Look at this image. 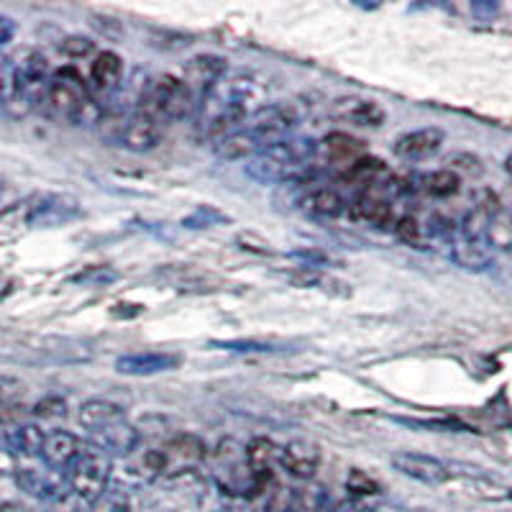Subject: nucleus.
I'll list each match as a JSON object with an SVG mask.
<instances>
[{
	"instance_id": "6e6552de",
	"label": "nucleus",
	"mask_w": 512,
	"mask_h": 512,
	"mask_svg": "<svg viewBox=\"0 0 512 512\" xmlns=\"http://www.w3.org/2000/svg\"><path fill=\"white\" fill-rule=\"evenodd\" d=\"M64 477H67L70 492L77 500L85 502V505H93L113 484V459L98 451V448L88 446L85 454L72 464V469Z\"/></svg>"
},
{
	"instance_id": "473e14b6",
	"label": "nucleus",
	"mask_w": 512,
	"mask_h": 512,
	"mask_svg": "<svg viewBox=\"0 0 512 512\" xmlns=\"http://www.w3.org/2000/svg\"><path fill=\"white\" fill-rule=\"evenodd\" d=\"M88 512H134V505H131L128 489L111 484L93 505H88Z\"/></svg>"
},
{
	"instance_id": "7ed1b4c3",
	"label": "nucleus",
	"mask_w": 512,
	"mask_h": 512,
	"mask_svg": "<svg viewBox=\"0 0 512 512\" xmlns=\"http://www.w3.org/2000/svg\"><path fill=\"white\" fill-rule=\"evenodd\" d=\"M320 144L305 136H290L285 141L267 146L246 162V175L262 185H285V182L303 180L313 169Z\"/></svg>"
},
{
	"instance_id": "423d86ee",
	"label": "nucleus",
	"mask_w": 512,
	"mask_h": 512,
	"mask_svg": "<svg viewBox=\"0 0 512 512\" xmlns=\"http://www.w3.org/2000/svg\"><path fill=\"white\" fill-rule=\"evenodd\" d=\"M134 105L149 113V116L159 118L164 126L182 121L187 116H195V111H198V103H195L192 93L182 82V77L169 75H157L152 80H146Z\"/></svg>"
},
{
	"instance_id": "dca6fc26",
	"label": "nucleus",
	"mask_w": 512,
	"mask_h": 512,
	"mask_svg": "<svg viewBox=\"0 0 512 512\" xmlns=\"http://www.w3.org/2000/svg\"><path fill=\"white\" fill-rule=\"evenodd\" d=\"M85 448H88V443L82 441L80 436L57 428V431H49L47 438H44V448H41L39 459L52 472L67 474L72 469V464L85 454Z\"/></svg>"
},
{
	"instance_id": "0eeeda50",
	"label": "nucleus",
	"mask_w": 512,
	"mask_h": 512,
	"mask_svg": "<svg viewBox=\"0 0 512 512\" xmlns=\"http://www.w3.org/2000/svg\"><path fill=\"white\" fill-rule=\"evenodd\" d=\"M213 482L221 487L223 495L244 500H251V495L264 489L251 469L246 448L236 441H221L213 448Z\"/></svg>"
},
{
	"instance_id": "c756f323",
	"label": "nucleus",
	"mask_w": 512,
	"mask_h": 512,
	"mask_svg": "<svg viewBox=\"0 0 512 512\" xmlns=\"http://www.w3.org/2000/svg\"><path fill=\"white\" fill-rule=\"evenodd\" d=\"M420 190L431 198H454L456 192L461 190V177L456 175L454 169H436L428 175L420 177Z\"/></svg>"
},
{
	"instance_id": "a18cd8bd",
	"label": "nucleus",
	"mask_w": 512,
	"mask_h": 512,
	"mask_svg": "<svg viewBox=\"0 0 512 512\" xmlns=\"http://www.w3.org/2000/svg\"><path fill=\"white\" fill-rule=\"evenodd\" d=\"M502 169H505V175L510 177V180H512V152L507 154V157H505V162H502Z\"/></svg>"
},
{
	"instance_id": "c9c22d12",
	"label": "nucleus",
	"mask_w": 512,
	"mask_h": 512,
	"mask_svg": "<svg viewBox=\"0 0 512 512\" xmlns=\"http://www.w3.org/2000/svg\"><path fill=\"white\" fill-rule=\"evenodd\" d=\"M34 415L36 418H44V420H54V418H64L67 415V402L62 397H44L41 402L34 405Z\"/></svg>"
},
{
	"instance_id": "aec40b11",
	"label": "nucleus",
	"mask_w": 512,
	"mask_h": 512,
	"mask_svg": "<svg viewBox=\"0 0 512 512\" xmlns=\"http://www.w3.org/2000/svg\"><path fill=\"white\" fill-rule=\"evenodd\" d=\"M443 141H446V131L438 126H423L402 134L395 141V154L402 162H423L441 152Z\"/></svg>"
},
{
	"instance_id": "5701e85b",
	"label": "nucleus",
	"mask_w": 512,
	"mask_h": 512,
	"mask_svg": "<svg viewBox=\"0 0 512 512\" xmlns=\"http://www.w3.org/2000/svg\"><path fill=\"white\" fill-rule=\"evenodd\" d=\"M259 152H264L262 144L251 136V131L246 126L236 128V131H231V134H226L223 139H218L213 144V154L221 162H249Z\"/></svg>"
},
{
	"instance_id": "bb28decb",
	"label": "nucleus",
	"mask_w": 512,
	"mask_h": 512,
	"mask_svg": "<svg viewBox=\"0 0 512 512\" xmlns=\"http://www.w3.org/2000/svg\"><path fill=\"white\" fill-rule=\"evenodd\" d=\"M300 208L313 218H336L344 213L346 203L333 187H310L300 198Z\"/></svg>"
},
{
	"instance_id": "7c9ffc66",
	"label": "nucleus",
	"mask_w": 512,
	"mask_h": 512,
	"mask_svg": "<svg viewBox=\"0 0 512 512\" xmlns=\"http://www.w3.org/2000/svg\"><path fill=\"white\" fill-rule=\"evenodd\" d=\"M24 228H31L29 208H26V200H18V203L8 205V208L0 213V241L16 239Z\"/></svg>"
},
{
	"instance_id": "1a4fd4ad",
	"label": "nucleus",
	"mask_w": 512,
	"mask_h": 512,
	"mask_svg": "<svg viewBox=\"0 0 512 512\" xmlns=\"http://www.w3.org/2000/svg\"><path fill=\"white\" fill-rule=\"evenodd\" d=\"M303 116V105L297 103V100H280V103L264 105L262 111H256L244 126L262 144V149H267V146L277 144V141L295 136V128L300 126Z\"/></svg>"
},
{
	"instance_id": "2f4dec72",
	"label": "nucleus",
	"mask_w": 512,
	"mask_h": 512,
	"mask_svg": "<svg viewBox=\"0 0 512 512\" xmlns=\"http://www.w3.org/2000/svg\"><path fill=\"white\" fill-rule=\"evenodd\" d=\"M264 512H308V507H305L303 489L277 487L272 495H269Z\"/></svg>"
},
{
	"instance_id": "72a5a7b5",
	"label": "nucleus",
	"mask_w": 512,
	"mask_h": 512,
	"mask_svg": "<svg viewBox=\"0 0 512 512\" xmlns=\"http://www.w3.org/2000/svg\"><path fill=\"white\" fill-rule=\"evenodd\" d=\"M26 384L11 374H0V413L6 410H16L18 400L24 397Z\"/></svg>"
},
{
	"instance_id": "20e7f679",
	"label": "nucleus",
	"mask_w": 512,
	"mask_h": 512,
	"mask_svg": "<svg viewBox=\"0 0 512 512\" xmlns=\"http://www.w3.org/2000/svg\"><path fill=\"white\" fill-rule=\"evenodd\" d=\"M210 482L195 466L162 474L144 489L139 512H203Z\"/></svg>"
},
{
	"instance_id": "e433bc0d",
	"label": "nucleus",
	"mask_w": 512,
	"mask_h": 512,
	"mask_svg": "<svg viewBox=\"0 0 512 512\" xmlns=\"http://www.w3.org/2000/svg\"><path fill=\"white\" fill-rule=\"evenodd\" d=\"M349 489L351 492H356V495H377V482H374L372 477H367V474L361 472V469H351L349 474Z\"/></svg>"
},
{
	"instance_id": "4c0bfd02",
	"label": "nucleus",
	"mask_w": 512,
	"mask_h": 512,
	"mask_svg": "<svg viewBox=\"0 0 512 512\" xmlns=\"http://www.w3.org/2000/svg\"><path fill=\"white\" fill-rule=\"evenodd\" d=\"M395 233L400 236L405 244H420V223L415 221L413 216H402L397 218Z\"/></svg>"
},
{
	"instance_id": "f3484780",
	"label": "nucleus",
	"mask_w": 512,
	"mask_h": 512,
	"mask_svg": "<svg viewBox=\"0 0 512 512\" xmlns=\"http://www.w3.org/2000/svg\"><path fill=\"white\" fill-rule=\"evenodd\" d=\"M141 443V433L134 423L128 418L118 420V423L105 425L100 431L90 433V446L103 451L105 456L111 459H128L134 454Z\"/></svg>"
},
{
	"instance_id": "f8f14e48",
	"label": "nucleus",
	"mask_w": 512,
	"mask_h": 512,
	"mask_svg": "<svg viewBox=\"0 0 512 512\" xmlns=\"http://www.w3.org/2000/svg\"><path fill=\"white\" fill-rule=\"evenodd\" d=\"M164 131H167V126H164L159 118L149 116V113L141 111V108H136L134 105L131 113L126 116V121H123L121 128H118L116 144H121L123 149H128V152L146 154L162 144Z\"/></svg>"
},
{
	"instance_id": "58836bf2",
	"label": "nucleus",
	"mask_w": 512,
	"mask_h": 512,
	"mask_svg": "<svg viewBox=\"0 0 512 512\" xmlns=\"http://www.w3.org/2000/svg\"><path fill=\"white\" fill-rule=\"evenodd\" d=\"M62 52L70 54V57H88L93 52V41L85 39V36H70V39H64Z\"/></svg>"
},
{
	"instance_id": "37998d69",
	"label": "nucleus",
	"mask_w": 512,
	"mask_h": 512,
	"mask_svg": "<svg viewBox=\"0 0 512 512\" xmlns=\"http://www.w3.org/2000/svg\"><path fill=\"white\" fill-rule=\"evenodd\" d=\"M364 512H408V510H402V507L392 505V502L377 500V502H369V505H364Z\"/></svg>"
},
{
	"instance_id": "cd10ccee",
	"label": "nucleus",
	"mask_w": 512,
	"mask_h": 512,
	"mask_svg": "<svg viewBox=\"0 0 512 512\" xmlns=\"http://www.w3.org/2000/svg\"><path fill=\"white\" fill-rule=\"evenodd\" d=\"M351 213H354L359 221L374 223V226L379 228L397 226V221L392 218V205L384 198H379L377 192H361L359 200H356L354 208H351Z\"/></svg>"
},
{
	"instance_id": "9b49d317",
	"label": "nucleus",
	"mask_w": 512,
	"mask_h": 512,
	"mask_svg": "<svg viewBox=\"0 0 512 512\" xmlns=\"http://www.w3.org/2000/svg\"><path fill=\"white\" fill-rule=\"evenodd\" d=\"M31 228H57L82 216L80 200L64 192H41L26 198Z\"/></svg>"
},
{
	"instance_id": "2eb2a0df",
	"label": "nucleus",
	"mask_w": 512,
	"mask_h": 512,
	"mask_svg": "<svg viewBox=\"0 0 512 512\" xmlns=\"http://www.w3.org/2000/svg\"><path fill=\"white\" fill-rule=\"evenodd\" d=\"M182 356L177 351H131L116 359V372L123 377H157L180 369Z\"/></svg>"
},
{
	"instance_id": "4be33fe9",
	"label": "nucleus",
	"mask_w": 512,
	"mask_h": 512,
	"mask_svg": "<svg viewBox=\"0 0 512 512\" xmlns=\"http://www.w3.org/2000/svg\"><path fill=\"white\" fill-rule=\"evenodd\" d=\"M123 59L116 52H100L90 62V93L95 95H108L111 98L123 82Z\"/></svg>"
},
{
	"instance_id": "de8ad7c7",
	"label": "nucleus",
	"mask_w": 512,
	"mask_h": 512,
	"mask_svg": "<svg viewBox=\"0 0 512 512\" xmlns=\"http://www.w3.org/2000/svg\"><path fill=\"white\" fill-rule=\"evenodd\" d=\"M0 195H3V182H0Z\"/></svg>"
},
{
	"instance_id": "39448f33",
	"label": "nucleus",
	"mask_w": 512,
	"mask_h": 512,
	"mask_svg": "<svg viewBox=\"0 0 512 512\" xmlns=\"http://www.w3.org/2000/svg\"><path fill=\"white\" fill-rule=\"evenodd\" d=\"M41 105L47 108L52 118L80 123V126H100L105 113L103 105L90 93L88 82L82 80L80 72L72 67H62L54 72Z\"/></svg>"
},
{
	"instance_id": "79ce46f5",
	"label": "nucleus",
	"mask_w": 512,
	"mask_h": 512,
	"mask_svg": "<svg viewBox=\"0 0 512 512\" xmlns=\"http://www.w3.org/2000/svg\"><path fill=\"white\" fill-rule=\"evenodd\" d=\"M13 36H16V24H13V18H8L0 13V47L11 44Z\"/></svg>"
},
{
	"instance_id": "412c9836",
	"label": "nucleus",
	"mask_w": 512,
	"mask_h": 512,
	"mask_svg": "<svg viewBox=\"0 0 512 512\" xmlns=\"http://www.w3.org/2000/svg\"><path fill=\"white\" fill-rule=\"evenodd\" d=\"M333 116L338 121L354 123V126L361 128H379L384 123V118H387V113H384V108L377 100L349 95V98H338L333 103Z\"/></svg>"
},
{
	"instance_id": "6ab92c4d",
	"label": "nucleus",
	"mask_w": 512,
	"mask_h": 512,
	"mask_svg": "<svg viewBox=\"0 0 512 512\" xmlns=\"http://www.w3.org/2000/svg\"><path fill=\"white\" fill-rule=\"evenodd\" d=\"M228 72L226 59L218 57V54H198L192 57L185 67V75H182V82L187 85V90L192 93L195 103L200 105V100L216 88L218 80Z\"/></svg>"
},
{
	"instance_id": "ea45409f",
	"label": "nucleus",
	"mask_w": 512,
	"mask_h": 512,
	"mask_svg": "<svg viewBox=\"0 0 512 512\" xmlns=\"http://www.w3.org/2000/svg\"><path fill=\"white\" fill-rule=\"evenodd\" d=\"M213 221H223L221 213H216L213 208H200L198 213H192L190 218H185V228H208L213 226Z\"/></svg>"
},
{
	"instance_id": "b1692460",
	"label": "nucleus",
	"mask_w": 512,
	"mask_h": 512,
	"mask_svg": "<svg viewBox=\"0 0 512 512\" xmlns=\"http://www.w3.org/2000/svg\"><path fill=\"white\" fill-rule=\"evenodd\" d=\"M344 180L351 182V185L361 187V192H377L379 187L390 185L392 172L387 169V164H384L382 159L361 157L359 162H354L349 169H346Z\"/></svg>"
},
{
	"instance_id": "c85d7f7f",
	"label": "nucleus",
	"mask_w": 512,
	"mask_h": 512,
	"mask_svg": "<svg viewBox=\"0 0 512 512\" xmlns=\"http://www.w3.org/2000/svg\"><path fill=\"white\" fill-rule=\"evenodd\" d=\"M320 152L326 154L328 162H344L346 167H351L354 162H359L364 154H361V141H356L349 134H331L320 141Z\"/></svg>"
},
{
	"instance_id": "a19ab883",
	"label": "nucleus",
	"mask_w": 512,
	"mask_h": 512,
	"mask_svg": "<svg viewBox=\"0 0 512 512\" xmlns=\"http://www.w3.org/2000/svg\"><path fill=\"white\" fill-rule=\"evenodd\" d=\"M216 512H254V505H251V500H244V497L223 495V500L218 502Z\"/></svg>"
},
{
	"instance_id": "ddd939ff",
	"label": "nucleus",
	"mask_w": 512,
	"mask_h": 512,
	"mask_svg": "<svg viewBox=\"0 0 512 512\" xmlns=\"http://www.w3.org/2000/svg\"><path fill=\"white\" fill-rule=\"evenodd\" d=\"M16 487L39 502H62L72 495L70 484L64 474L52 472V469H34V466H21L13 474Z\"/></svg>"
},
{
	"instance_id": "49530a36",
	"label": "nucleus",
	"mask_w": 512,
	"mask_h": 512,
	"mask_svg": "<svg viewBox=\"0 0 512 512\" xmlns=\"http://www.w3.org/2000/svg\"><path fill=\"white\" fill-rule=\"evenodd\" d=\"M31 512H52V510H31Z\"/></svg>"
},
{
	"instance_id": "9d476101",
	"label": "nucleus",
	"mask_w": 512,
	"mask_h": 512,
	"mask_svg": "<svg viewBox=\"0 0 512 512\" xmlns=\"http://www.w3.org/2000/svg\"><path fill=\"white\" fill-rule=\"evenodd\" d=\"M13 67H16V80H18V90H21V98H24L26 108L34 111L44 103V95H47L49 82H52L54 72H49L47 57L34 49L29 52L18 54L13 57Z\"/></svg>"
},
{
	"instance_id": "f257e3e1",
	"label": "nucleus",
	"mask_w": 512,
	"mask_h": 512,
	"mask_svg": "<svg viewBox=\"0 0 512 512\" xmlns=\"http://www.w3.org/2000/svg\"><path fill=\"white\" fill-rule=\"evenodd\" d=\"M267 105V85L251 72H231L200 100L195 111V131L200 139L216 144L226 134L244 126L256 111Z\"/></svg>"
},
{
	"instance_id": "a878e982",
	"label": "nucleus",
	"mask_w": 512,
	"mask_h": 512,
	"mask_svg": "<svg viewBox=\"0 0 512 512\" xmlns=\"http://www.w3.org/2000/svg\"><path fill=\"white\" fill-rule=\"evenodd\" d=\"M123 418H126V413H123L121 405H116V402L111 400H98V397L82 402L80 410H77V420H80V425L88 433L100 431L105 425L118 423V420Z\"/></svg>"
},
{
	"instance_id": "393cba45",
	"label": "nucleus",
	"mask_w": 512,
	"mask_h": 512,
	"mask_svg": "<svg viewBox=\"0 0 512 512\" xmlns=\"http://www.w3.org/2000/svg\"><path fill=\"white\" fill-rule=\"evenodd\" d=\"M44 438H47V431H41L39 425L34 423H18L13 425L11 431L3 433V443L11 448L13 456H26V459L41 456Z\"/></svg>"
},
{
	"instance_id": "c03bdc74",
	"label": "nucleus",
	"mask_w": 512,
	"mask_h": 512,
	"mask_svg": "<svg viewBox=\"0 0 512 512\" xmlns=\"http://www.w3.org/2000/svg\"><path fill=\"white\" fill-rule=\"evenodd\" d=\"M0 512H31V507L18 505V502H3V505H0Z\"/></svg>"
},
{
	"instance_id": "f704fd0d",
	"label": "nucleus",
	"mask_w": 512,
	"mask_h": 512,
	"mask_svg": "<svg viewBox=\"0 0 512 512\" xmlns=\"http://www.w3.org/2000/svg\"><path fill=\"white\" fill-rule=\"evenodd\" d=\"M213 346L233 351V354H274V351H280V346L269 344V341H213Z\"/></svg>"
},
{
	"instance_id": "a211bd4d",
	"label": "nucleus",
	"mask_w": 512,
	"mask_h": 512,
	"mask_svg": "<svg viewBox=\"0 0 512 512\" xmlns=\"http://www.w3.org/2000/svg\"><path fill=\"white\" fill-rule=\"evenodd\" d=\"M323 464V451L315 441L308 438H292L285 446H280V466L292 479L308 482Z\"/></svg>"
},
{
	"instance_id": "4468645a",
	"label": "nucleus",
	"mask_w": 512,
	"mask_h": 512,
	"mask_svg": "<svg viewBox=\"0 0 512 512\" xmlns=\"http://www.w3.org/2000/svg\"><path fill=\"white\" fill-rule=\"evenodd\" d=\"M392 466H395L402 477L415 479V482L428 484V487H441V484H446L451 479L448 461L431 454H420V451H397L392 456Z\"/></svg>"
},
{
	"instance_id": "f03ea898",
	"label": "nucleus",
	"mask_w": 512,
	"mask_h": 512,
	"mask_svg": "<svg viewBox=\"0 0 512 512\" xmlns=\"http://www.w3.org/2000/svg\"><path fill=\"white\" fill-rule=\"evenodd\" d=\"M500 216V203L495 195H484L469 208L461 223L456 226L454 241H451V259L466 272H484L495 259V244H492V226Z\"/></svg>"
}]
</instances>
